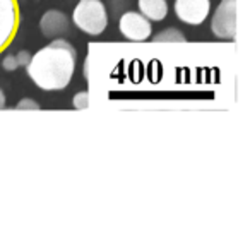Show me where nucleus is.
I'll use <instances>...</instances> for the list:
<instances>
[{"label": "nucleus", "instance_id": "1", "mask_svg": "<svg viewBox=\"0 0 250 226\" xmlns=\"http://www.w3.org/2000/svg\"><path fill=\"white\" fill-rule=\"evenodd\" d=\"M76 48L65 40H55L35 53L26 65L33 82L45 91H60L69 86L76 70Z\"/></svg>", "mask_w": 250, "mask_h": 226}, {"label": "nucleus", "instance_id": "2", "mask_svg": "<svg viewBox=\"0 0 250 226\" xmlns=\"http://www.w3.org/2000/svg\"><path fill=\"white\" fill-rule=\"evenodd\" d=\"M74 24L87 35L98 36L108 24L106 9L101 0H81L74 9Z\"/></svg>", "mask_w": 250, "mask_h": 226}, {"label": "nucleus", "instance_id": "3", "mask_svg": "<svg viewBox=\"0 0 250 226\" xmlns=\"http://www.w3.org/2000/svg\"><path fill=\"white\" fill-rule=\"evenodd\" d=\"M211 29L218 38L236 35V0H221L211 21Z\"/></svg>", "mask_w": 250, "mask_h": 226}, {"label": "nucleus", "instance_id": "4", "mask_svg": "<svg viewBox=\"0 0 250 226\" xmlns=\"http://www.w3.org/2000/svg\"><path fill=\"white\" fill-rule=\"evenodd\" d=\"M211 0H175V14L182 22L199 26L208 19Z\"/></svg>", "mask_w": 250, "mask_h": 226}, {"label": "nucleus", "instance_id": "5", "mask_svg": "<svg viewBox=\"0 0 250 226\" xmlns=\"http://www.w3.org/2000/svg\"><path fill=\"white\" fill-rule=\"evenodd\" d=\"M118 26L122 35L132 41H144L151 36L149 19H146L139 12H125L120 18Z\"/></svg>", "mask_w": 250, "mask_h": 226}, {"label": "nucleus", "instance_id": "6", "mask_svg": "<svg viewBox=\"0 0 250 226\" xmlns=\"http://www.w3.org/2000/svg\"><path fill=\"white\" fill-rule=\"evenodd\" d=\"M16 28H18L16 0H0V50L7 46Z\"/></svg>", "mask_w": 250, "mask_h": 226}, {"label": "nucleus", "instance_id": "7", "mask_svg": "<svg viewBox=\"0 0 250 226\" xmlns=\"http://www.w3.org/2000/svg\"><path fill=\"white\" fill-rule=\"evenodd\" d=\"M40 29L45 36L48 38H55V36H62L69 29V19L63 12L59 11H48L43 14L42 21H40Z\"/></svg>", "mask_w": 250, "mask_h": 226}, {"label": "nucleus", "instance_id": "8", "mask_svg": "<svg viewBox=\"0 0 250 226\" xmlns=\"http://www.w3.org/2000/svg\"><path fill=\"white\" fill-rule=\"evenodd\" d=\"M139 11L146 19L163 21L168 14L167 0H139Z\"/></svg>", "mask_w": 250, "mask_h": 226}, {"label": "nucleus", "instance_id": "9", "mask_svg": "<svg viewBox=\"0 0 250 226\" xmlns=\"http://www.w3.org/2000/svg\"><path fill=\"white\" fill-rule=\"evenodd\" d=\"M31 60V57H29V53L26 52V50H22V52H19L18 55H7L4 59V62H2V65H4L5 70H16L18 67L21 65H28V62Z\"/></svg>", "mask_w": 250, "mask_h": 226}, {"label": "nucleus", "instance_id": "10", "mask_svg": "<svg viewBox=\"0 0 250 226\" xmlns=\"http://www.w3.org/2000/svg\"><path fill=\"white\" fill-rule=\"evenodd\" d=\"M154 41L161 43V41H177V43H185V36L182 35L177 29H167V31H161L154 36Z\"/></svg>", "mask_w": 250, "mask_h": 226}, {"label": "nucleus", "instance_id": "11", "mask_svg": "<svg viewBox=\"0 0 250 226\" xmlns=\"http://www.w3.org/2000/svg\"><path fill=\"white\" fill-rule=\"evenodd\" d=\"M87 104H89V96H87L86 91H83V93L74 96V106L76 108H79V110L81 108H87Z\"/></svg>", "mask_w": 250, "mask_h": 226}, {"label": "nucleus", "instance_id": "12", "mask_svg": "<svg viewBox=\"0 0 250 226\" xmlns=\"http://www.w3.org/2000/svg\"><path fill=\"white\" fill-rule=\"evenodd\" d=\"M18 110H40V104L33 100H21L18 103Z\"/></svg>", "mask_w": 250, "mask_h": 226}, {"label": "nucleus", "instance_id": "13", "mask_svg": "<svg viewBox=\"0 0 250 226\" xmlns=\"http://www.w3.org/2000/svg\"><path fill=\"white\" fill-rule=\"evenodd\" d=\"M5 106V94H4V91L0 89V110Z\"/></svg>", "mask_w": 250, "mask_h": 226}]
</instances>
